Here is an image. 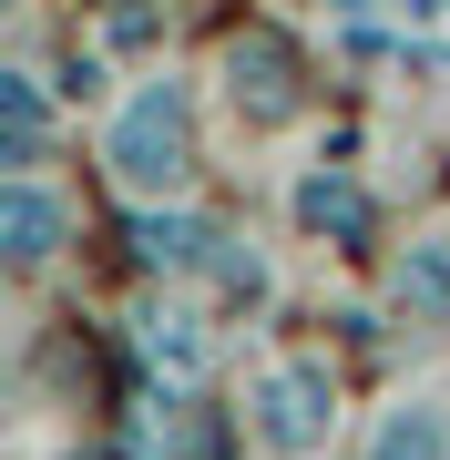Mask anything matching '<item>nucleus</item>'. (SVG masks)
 Wrapping results in <instances>:
<instances>
[{
	"label": "nucleus",
	"instance_id": "nucleus-1",
	"mask_svg": "<svg viewBox=\"0 0 450 460\" xmlns=\"http://www.w3.org/2000/svg\"><path fill=\"white\" fill-rule=\"evenodd\" d=\"M93 154H102V174L134 205H195V174H205V102H195V83L174 62L134 72V83L102 102Z\"/></svg>",
	"mask_w": 450,
	"mask_h": 460
},
{
	"label": "nucleus",
	"instance_id": "nucleus-2",
	"mask_svg": "<svg viewBox=\"0 0 450 460\" xmlns=\"http://www.w3.org/2000/svg\"><path fill=\"white\" fill-rule=\"evenodd\" d=\"M338 420H349V399H338V368L317 348H277L246 368V440L267 460H328Z\"/></svg>",
	"mask_w": 450,
	"mask_h": 460
},
{
	"label": "nucleus",
	"instance_id": "nucleus-3",
	"mask_svg": "<svg viewBox=\"0 0 450 460\" xmlns=\"http://www.w3.org/2000/svg\"><path fill=\"white\" fill-rule=\"evenodd\" d=\"M216 83H225V102H235L246 133H287L307 113V51L287 31H267V21H246V31L216 51Z\"/></svg>",
	"mask_w": 450,
	"mask_h": 460
},
{
	"label": "nucleus",
	"instance_id": "nucleus-4",
	"mask_svg": "<svg viewBox=\"0 0 450 460\" xmlns=\"http://www.w3.org/2000/svg\"><path fill=\"white\" fill-rule=\"evenodd\" d=\"M62 246H72V195L41 164L31 174H0V266H11V277H41Z\"/></svg>",
	"mask_w": 450,
	"mask_h": 460
},
{
	"label": "nucleus",
	"instance_id": "nucleus-5",
	"mask_svg": "<svg viewBox=\"0 0 450 460\" xmlns=\"http://www.w3.org/2000/svg\"><path fill=\"white\" fill-rule=\"evenodd\" d=\"M358 460H450V389L440 378H410L379 410L358 420Z\"/></svg>",
	"mask_w": 450,
	"mask_h": 460
},
{
	"label": "nucleus",
	"instance_id": "nucleus-6",
	"mask_svg": "<svg viewBox=\"0 0 450 460\" xmlns=\"http://www.w3.org/2000/svg\"><path fill=\"white\" fill-rule=\"evenodd\" d=\"M134 358L164 378V389H195L205 368H216V338H205V307H184V296H144L134 307Z\"/></svg>",
	"mask_w": 450,
	"mask_h": 460
},
{
	"label": "nucleus",
	"instance_id": "nucleus-7",
	"mask_svg": "<svg viewBox=\"0 0 450 460\" xmlns=\"http://www.w3.org/2000/svg\"><path fill=\"white\" fill-rule=\"evenodd\" d=\"M287 215H297V235H317V246H368V184L349 164H307L287 184Z\"/></svg>",
	"mask_w": 450,
	"mask_h": 460
},
{
	"label": "nucleus",
	"instance_id": "nucleus-8",
	"mask_svg": "<svg viewBox=\"0 0 450 460\" xmlns=\"http://www.w3.org/2000/svg\"><path fill=\"white\" fill-rule=\"evenodd\" d=\"M216 246H225V235L205 226L195 205H134V256H144V277H205Z\"/></svg>",
	"mask_w": 450,
	"mask_h": 460
},
{
	"label": "nucleus",
	"instance_id": "nucleus-9",
	"mask_svg": "<svg viewBox=\"0 0 450 460\" xmlns=\"http://www.w3.org/2000/svg\"><path fill=\"white\" fill-rule=\"evenodd\" d=\"M0 123H11V174H31L41 164V133H51V83H41L31 62L0 72Z\"/></svg>",
	"mask_w": 450,
	"mask_h": 460
},
{
	"label": "nucleus",
	"instance_id": "nucleus-10",
	"mask_svg": "<svg viewBox=\"0 0 450 460\" xmlns=\"http://www.w3.org/2000/svg\"><path fill=\"white\" fill-rule=\"evenodd\" d=\"M205 277H216L225 296H246V307H256V296H267V256H256V246H235V235H225V246H216V266H205Z\"/></svg>",
	"mask_w": 450,
	"mask_h": 460
},
{
	"label": "nucleus",
	"instance_id": "nucleus-11",
	"mask_svg": "<svg viewBox=\"0 0 450 460\" xmlns=\"http://www.w3.org/2000/svg\"><path fill=\"white\" fill-rule=\"evenodd\" d=\"M410 287L430 296V307H450V235H430V246L410 256Z\"/></svg>",
	"mask_w": 450,
	"mask_h": 460
}]
</instances>
